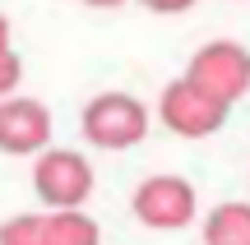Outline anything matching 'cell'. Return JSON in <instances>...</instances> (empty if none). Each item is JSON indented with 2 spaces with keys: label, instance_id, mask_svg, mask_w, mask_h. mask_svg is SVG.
<instances>
[{
  "label": "cell",
  "instance_id": "cell-1",
  "mask_svg": "<svg viewBox=\"0 0 250 245\" xmlns=\"http://www.w3.org/2000/svg\"><path fill=\"white\" fill-rule=\"evenodd\" d=\"M79 134L102 153H125V148L144 144V134H148V107L134 93H121V88L98 93V97L83 102Z\"/></svg>",
  "mask_w": 250,
  "mask_h": 245
},
{
  "label": "cell",
  "instance_id": "cell-2",
  "mask_svg": "<svg viewBox=\"0 0 250 245\" xmlns=\"http://www.w3.org/2000/svg\"><path fill=\"white\" fill-rule=\"evenodd\" d=\"M130 213L148 231H186L199 218V190L186 176H171V171L144 176L130 194Z\"/></svg>",
  "mask_w": 250,
  "mask_h": 245
},
{
  "label": "cell",
  "instance_id": "cell-3",
  "mask_svg": "<svg viewBox=\"0 0 250 245\" xmlns=\"http://www.w3.org/2000/svg\"><path fill=\"white\" fill-rule=\"evenodd\" d=\"M93 162L74 148H51L46 144L33 162V190L42 199V208H83L93 199Z\"/></svg>",
  "mask_w": 250,
  "mask_h": 245
},
{
  "label": "cell",
  "instance_id": "cell-4",
  "mask_svg": "<svg viewBox=\"0 0 250 245\" xmlns=\"http://www.w3.org/2000/svg\"><path fill=\"white\" fill-rule=\"evenodd\" d=\"M227 102H218L213 93H204L199 83H190L186 74L171 79L158 97V120L171 130L176 139H208L227 125Z\"/></svg>",
  "mask_w": 250,
  "mask_h": 245
},
{
  "label": "cell",
  "instance_id": "cell-5",
  "mask_svg": "<svg viewBox=\"0 0 250 245\" xmlns=\"http://www.w3.org/2000/svg\"><path fill=\"white\" fill-rule=\"evenodd\" d=\"M186 79L232 107V102H241L250 93V51L241 42H232V37H213V42H204L190 56Z\"/></svg>",
  "mask_w": 250,
  "mask_h": 245
},
{
  "label": "cell",
  "instance_id": "cell-6",
  "mask_svg": "<svg viewBox=\"0 0 250 245\" xmlns=\"http://www.w3.org/2000/svg\"><path fill=\"white\" fill-rule=\"evenodd\" d=\"M46 144H51V107L23 93L0 97V153L37 157Z\"/></svg>",
  "mask_w": 250,
  "mask_h": 245
},
{
  "label": "cell",
  "instance_id": "cell-7",
  "mask_svg": "<svg viewBox=\"0 0 250 245\" xmlns=\"http://www.w3.org/2000/svg\"><path fill=\"white\" fill-rule=\"evenodd\" d=\"M204 245H250V199H227L204 213Z\"/></svg>",
  "mask_w": 250,
  "mask_h": 245
},
{
  "label": "cell",
  "instance_id": "cell-8",
  "mask_svg": "<svg viewBox=\"0 0 250 245\" xmlns=\"http://www.w3.org/2000/svg\"><path fill=\"white\" fill-rule=\"evenodd\" d=\"M46 245H102V227L83 208H46Z\"/></svg>",
  "mask_w": 250,
  "mask_h": 245
},
{
  "label": "cell",
  "instance_id": "cell-9",
  "mask_svg": "<svg viewBox=\"0 0 250 245\" xmlns=\"http://www.w3.org/2000/svg\"><path fill=\"white\" fill-rule=\"evenodd\" d=\"M0 245H46V218L42 213H14L0 222Z\"/></svg>",
  "mask_w": 250,
  "mask_h": 245
},
{
  "label": "cell",
  "instance_id": "cell-10",
  "mask_svg": "<svg viewBox=\"0 0 250 245\" xmlns=\"http://www.w3.org/2000/svg\"><path fill=\"white\" fill-rule=\"evenodd\" d=\"M19 83H23V60H19V51H0V97H9V93H19Z\"/></svg>",
  "mask_w": 250,
  "mask_h": 245
},
{
  "label": "cell",
  "instance_id": "cell-11",
  "mask_svg": "<svg viewBox=\"0 0 250 245\" xmlns=\"http://www.w3.org/2000/svg\"><path fill=\"white\" fill-rule=\"evenodd\" d=\"M144 9H153V14H186V9H195L199 0H139Z\"/></svg>",
  "mask_w": 250,
  "mask_h": 245
},
{
  "label": "cell",
  "instance_id": "cell-12",
  "mask_svg": "<svg viewBox=\"0 0 250 245\" xmlns=\"http://www.w3.org/2000/svg\"><path fill=\"white\" fill-rule=\"evenodd\" d=\"M83 5H93V9H116V5H125V0H83Z\"/></svg>",
  "mask_w": 250,
  "mask_h": 245
},
{
  "label": "cell",
  "instance_id": "cell-13",
  "mask_svg": "<svg viewBox=\"0 0 250 245\" xmlns=\"http://www.w3.org/2000/svg\"><path fill=\"white\" fill-rule=\"evenodd\" d=\"M5 46H9V19L0 14V51H5Z\"/></svg>",
  "mask_w": 250,
  "mask_h": 245
}]
</instances>
